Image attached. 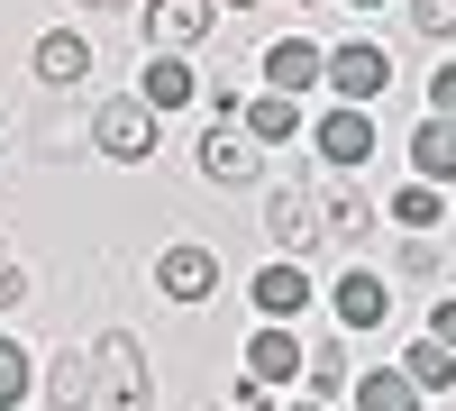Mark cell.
<instances>
[{
  "mask_svg": "<svg viewBox=\"0 0 456 411\" xmlns=\"http://www.w3.org/2000/svg\"><path fill=\"white\" fill-rule=\"evenodd\" d=\"M92 393L110 411H156V375H146V357H137L128 329H101L92 339Z\"/></svg>",
  "mask_w": 456,
  "mask_h": 411,
  "instance_id": "obj_1",
  "label": "cell"
},
{
  "mask_svg": "<svg viewBox=\"0 0 456 411\" xmlns=\"http://www.w3.org/2000/svg\"><path fill=\"white\" fill-rule=\"evenodd\" d=\"M156 137H165V128H156V110H146L137 92H119V101L92 110V146H101L110 165H146V156H156Z\"/></svg>",
  "mask_w": 456,
  "mask_h": 411,
  "instance_id": "obj_2",
  "label": "cell"
},
{
  "mask_svg": "<svg viewBox=\"0 0 456 411\" xmlns=\"http://www.w3.org/2000/svg\"><path fill=\"white\" fill-rule=\"evenodd\" d=\"M384 83H393V55L374 46V37H347V46L329 55V92H338V110H365V101H384Z\"/></svg>",
  "mask_w": 456,
  "mask_h": 411,
  "instance_id": "obj_3",
  "label": "cell"
},
{
  "mask_svg": "<svg viewBox=\"0 0 456 411\" xmlns=\"http://www.w3.org/2000/svg\"><path fill=\"white\" fill-rule=\"evenodd\" d=\"M156 284H165V302H210V292H219V256L192 247V238H174L156 256Z\"/></svg>",
  "mask_w": 456,
  "mask_h": 411,
  "instance_id": "obj_4",
  "label": "cell"
},
{
  "mask_svg": "<svg viewBox=\"0 0 456 411\" xmlns=\"http://www.w3.org/2000/svg\"><path fill=\"white\" fill-rule=\"evenodd\" d=\"M311 83H329V55L311 46V37H274V46H265V92H283V101H301Z\"/></svg>",
  "mask_w": 456,
  "mask_h": 411,
  "instance_id": "obj_5",
  "label": "cell"
},
{
  "mask_svg": "<svg viewBox=\"0 0 456 411\" xmlns=\"http://www.w3.org/2000/svg\"><path fill=\"white\" fill-rule=\"evenodd\" d=\"M219 19V0H146V37H156V55H183V46H201Z\"/></svg>",
  "mask_w": 456,
  "mask_h": 411,
  "instance_id": "obj_6",
  "label": "cell"
},
{
  "mask_svg": "<svg viewBox=\"0 0 456 411\" xmlns=\"http://www.w3.org/2000/svg\"><path fill=\"white\" fill-rule=\"evenodd\" d=\"M320 165L329 174L374 165V110H329V119H320Z\"/></svg>",
  "mask_w": 456,
  "mask_h": 411,
  "instance_id": "obj_7",
  "label": "cell"
},
{
  "mask_svg": "<svg viewBox=\"0 0 456 411\" xmlns=\"http://www.w3.org/2000/svg\"><path fill=\"white\" fill-rule=\"evenodd\" d=\"M329 311H338V329H384V311H393V292H384V275H365V266H347L329 284Z\"/></svg>",
  "mask_w": 456,
  "mask_h": 411,
  "instance_id": "obj_8",
  "label": "cell"
},
{
  "mask_svg": "<svg viewBox=\"0 0 456 411\" xmlns=\"http://www.w3.org/2000/svg\"><path fill=\"white\" fill-rule=\"evenodd\" d=\"M192 156H201V174H210V183H256V137H247V128H228V119H210V128H201Z\"/></svg>",
  "mask_w": 456,
  "mask_h": 411,
  "instance_id": "obj_9",
  "label": "cell"
},
{
  "mask_svg": "<svg viewBox=\"0 0 456 411\" xmlns=\"http://www.w3.org/2000/svg\"><path fill=\"white\" fill-rule=\"evenodd\" d=\"M311 292H320V284L301 275V256H283V266H265V275H256V311L283 329V320H301V311H311Z\"/></svg>",
  "mask_w": 456,
  "mask_h": 411,
  "instance_id": "obj_10",
  "label": "cell"
},
{
  "mask_svg": "<svg viewBox=\"0 0 456 411\" xmlns=\"http://www.w3.org/2000/svg\"><path fill=\"white\" fill-rule=\"evenodd\" d=\"M247 375H256V384H292V375H311V357H301V339H292V329H274V320H265L256 339H247Z\"/></svg>",
  "mask_w": 456,
  "mask_h": 411,
  "instance_id": "obj_11",
  "label": "cell"
},
{
  "mask_svg": "<svg viewBox=\"0 0 456 411\" xmlns=\"http://www.w3.org/2000/svg\"><path fill=\"white\" fill-rule=\"evenodd\" d=\"M265 229H274L283 256H311V247H320V210H311V193H301V183H292V193H274V201H265Z\"/></svg>",
  "mask_w": 456,
  "mask_h": 411,
  "instance_id": "obj_12",
  "label": "cell"
},
{
  "mask_svg": "<svg viewBox=\"0 0 456 411\" xmlns=\"http://www.w3.org/2000/svg\"><path fill=\"white\" fill-rule=\"evenodd\" d=\"M101 393H92V348H64L55 366H46V411H92Z\"/></svg>",
  "mask_w": 456,
  "mask_h": 411,
  "instance_id": "obj_13",
  "label": "cell"
},
{
  "mask_svg": "<svg viewBox=\"0 0 456 411\" xmlns=\"http://www.w3.org/2000/svg\"><path fill=\"white\" fill-rule=\"evenodd\" d=\"M92 73V37H73V28H55V37H37V83H83Z\"/></svg>",
  "mask_w": 456,
  "mask_h": 411,
  "instance_id": "obj_14",
  "label": "cell"
},
{
  "mask_svg": "<svg viewBox=\"0 0 456 411\" xmlns=\"http://www.w3.org/2000/svg\"><path fill=\"white\" fill-rule=\"evenodd\" d=\"M411 174L420 183H456V119H420L411 128Z\"/></svg>",
  "mask_w": 456,
  "mask_h": 411,
  "instance_id": "obj_15",
  "label": "cell"
},
{
  "mask_svg": "<svg viewBox=\"0 0 456 411\" xmlns=\"http://www.w3.org/2000/svg\"><path fill=\"white\" fill-rule=\"evenodd\" d=\"M192 92H201V73L183 64V55H146V83H137V101H146V110H183Z\"/></svg>",
  "mask_w": 456,
  "mask_h": 411,
  "instance_id": "obj_16",
  "label": "cell"
},
{
  "mask_svg": "<svg viewBox=\"0 0 456 411\" xmlns=\"http://www.w3.org/2000/svg\"><path fill=\"white\" fill-rule=\"evenodd\" d=\"M347 402H356V411H420L429 393H420V384H411V375H402V366H374V375H365V384H356Z\"/></svg>",
  "mask_w": 456,
  "mask_h": 411,
  "instance_id": "obj_17",
  "label": "cell"
},
{
  "mask_svg": "<svg viewBox=\"0 0 456 411\" xmlns=\"http://www.w3.org/2000/svg\"><path fill=\"white\" fill-rule=\"evenodd\" d=\"M238 119H247V137H256V146H283V137L301 128V110H292L283 92H256V101H238Z\"/></svg>",
  "mask_w": 456,
  "mask_h": 411,
  "instance_id": "obj_18",
  "label": "cell"
},
{
  "mask_svg": "<svg viewBox=\"0 0 456 411\" xmlns=\"http://www.w3.org/2000/svg\"><path fill=\"white\" fill-rule=\"evenodd\" d=\"M393 219H402L411 238H429L438 219H447V193H438V183H402V193H393Z\"/></svg>",
  "mask_w": 456,
  "mask_h": 411,
  "instance_id": "obj_19",
  "label": "cell"
},
{
  "mask_svg": "<svg viewBox=\"0 0 456 411\" xmlns=\"http://www.w3.org/2000/svg\"><path fill=\"white\" fill-rule=\"evenodd\" d=\"M402 375L420 384V393H447V384H456V348H438V339H411V357H402Z\"/></svg>",
  "mask_w": 456,
  "mask_h": 411,
  "instance_id": "obj_20",
  "label": "cell"
},
{
  "mask_svg": "<svg viewBox=\"0 0 456 411\" xmlns=\"http://www.w3.org/2000/svg\"><path fill=\"white\" fill-rule=\"evenodd\" d=\"M320 193H329V229H338V238H365V229H374V201L356 193V183H320Z\"/></svg>",
  "mask_w": 456,
  "mask_h": 411,
  "instance_id": "obj_21",
  "label": "cell"
},
{
  "mask_svg": "<svg viewBox=\"0 0 456 411\" xmlns=\"http://www.w3.org/2000/svg\"><path fill=\"white\" fill-rule=\"evenodd\" d=\"M28 384H37L28 348H19V339H0V411H10V402H28Z\"/></svg>",
  "mask_w": 456,
  "mask_h": 411,
  "instance_id": "obj_22",
  "label": "cell"
},
{
  "mask_svg": "<svg viewBox=\"0 0 456 411\" xmlns=\"http://www.w3.org/2000/svg\"><path fill=\"white\" fill-rule=\"evenodd\" d=\"M411 28H420L429 46H438V37H456V0H411Z\"/></svg>",
  "mask_w": 456,
  "mask_h": 411,
  "instance_id": "obj_23",
  "label": "cell"
},
{
  "mask_svg": "<svg viewBox=\"0 0 456 411\" xmlns=\"http://www.w3.org/2000/svg\"><path fill=\"white\" fill-rule=\"evenodd\" d=\"M311 384L320 393H347V348H311Z\"/></svg>",
  "mask_w": 456,
  "mask_h": 411,
  "instance_id": "obj_24",
  "label": "cell"
},
{
  "mask_svg": "<svg viewBox=\"0 0 456 411\" xmlns=\"http://www.w3.org/2000/svg\"><path fill=\"white\" fill-rule=\"evenodd\" d=\"M429 119H456V55L429 73Z\"/></svg>",
  "mask_w": 456,
  "mask_h": 411,
  "instance_id": "obj_25",
  "label": "cell"
},
{
  "mask_svg": "<svg viewBox=\"0 0 456 411\" xmlns=\"http://www.w3.org/2000/svg\"><path fill=\"white\" fill-rule=\"evenodd\" d=\"M19 302H28V275L10 266V256H0V311H19Z\"/></svg>",
  "mask_w": 456,
  "mask_h": 411,
  "instance_id": "obj_26",
  "label": "cell"
},
{
  "mask_svg": "<svg viewBox=\"0 0 456 411\" xmlns=\"http://www.w3.org/2000/svg\"><path fill=\"white\" fill-rule=\"evenodd\" d=\"M429 339H438V348H456V302H438V311H429Z\"/></svg>",
  "mask_w": 456,
  "mask_h": 411,
  "instance_id": "obj_27",
  "label": "cell"
},
{
  "mask_svg": "<svg viewBox=\"0 0 456 411\" xmlns=\"http://www.w3.org/2000/svg\"><path fill=\"white\" fill-rule=\"evenodd\" d=\"M83 10H128V0H83Z\"/></svg>",
  "mask_w": 456,
  "mask_h": 411,
  "instance_id": "obj_28",
  "label": "cell"
},
{
  "mask_svg": "<svg viewBox=\"0 0 456 411\" xmlns=\"http://www.w3.org/2000/svg\"><path fill=\"white\" fill-rule=\"evenodd\" d=\"M219 10H256V0H219Z\"/></svg>",
  "mask_w": 456,
  "mask_h": 411,
  "instance_id": "obj_29",
  "label": "cell"
},
{
  "mask_svg": "<svg viewBox=\"0 0 456 411\" xmlns=\"http://www.w3.org/2000/svg\"><path fill=\"white\" fill-rule=\"evenodd\" d=\"M292 411H329V402H292Z\"/></svg>",
  "mask_w": 456,
  "mask_h": 411,
  "instance_id": "obj_30",
  "label": "cell"
},
{
  "mask_svg": "<svg viewBox=\"0 0 456 411\" xmlns=\"http://www.w3.org/2000/svg\"><path fill=\"white\" fill-rule=\"evenodd\" d=\"M356 10H384V0H356Z\"/></svg>",
  "mask_w": 456,
  "mask_h": 411,
  "instance_id": "obj_31",
  "label": "cell"
}]
</instances>
